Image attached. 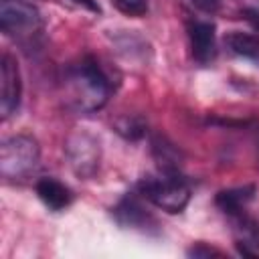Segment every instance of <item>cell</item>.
Wrapping results in <instances>:
<instances>
[{
    "label": "cell",
    "instance_id": "7c38bea8",
    "mask_svg": "<svg viewBox=\"0 0 259 259\" xmlns=\"http://www.w3.org/2000/svg\"><path fill=\"white\" fill-rule=\"evenodd\" d=\"M225 45L233 55L243 57V59L253 61L255 65H259V34L231 30L225 36Z\"/></svg>",
    "mask_w": 259,
    "mask_h": 259
},
{
    "label": "cell",
    "instance_id": "e0dca14e",
    "mask_svg": "<svg viewBox=\"0 0 259 259\" xmlns=\"http://www.w3.org/2000/svg\"><path fill=\"white\" fill-rule=\"evenodd\" d=\"M243 18L251 24V28L259 34V8H243Z\"/></svg>",
    "mask_w": 259,
    "mask_h": 259
},
{
    "label": "cell",
    "instance_id": "4fadbf2b",
    "mask_svg": "<svg viewBox=\"0 0 259 259\" xmlns=\"http://www.w3.org/2000/svg\"><path fill=\"white\" fill-rule=\"evenodd\" d=\"M152 154H154L160 170H178L180 160H182L180 150L162 136H156L152 140Z\"/></svg>",
    "mask_w": 259,
    "mask_h": 259
},
{
    "label": "cell",
    "instance_id": "9c48e42d",
    "mask_svg": "<svg viewBox=\"0 0 259 259\" xmlns=\"http://www.w3.org/2000/svg\"><path fill=\"white\" fill-rule=\"evenodd\" d=\"M229 219L237 251L245 257H259V223L247 210H239Z\"/></svg>",
    "mask_w": 259,
    "mask_h": 259
},
{
    "label": "cell",
    "instance_id": "ffe728a7",
    "mask_svg": "<svg viewBox=\"0 0 259 259\" xmlns=\"http://www.w3.org/2000/svg\"><path fill=\"white\" fill-rule=\"evenodd\" d=\"M255 144H257V156H259V130H257V134H255Z\"/></svg>",
    "mask_w": 259,
    "mask_h": 259
},
{
    "label": "cell",
    "instance_id": "9a60e30c",
    "mask_svg": "<svg viewBox=\"0 0 259 259\" xmlns=\"http://www.w3.org/2000/svg\"><path fill=\"white\" fill-rule=\"evenodd\" d=\"M115 8L125 16H144L148 12V0H113Z\"/></svg>",
    "mask_w": 259,
    "mask_h": 259
},
{
    "label": "cell",
    "instance_id": "2e32d148",
    "mask_svg": "<svg viewBox=\"0 0 259 259\" xmlns=\"http://www.w3.org/2000/svg\"><path fill=\"white\" fill-rule=\"evenodd\" d=\"M188 257H225V253L217 247H210L206 243H194L188 251H186Z\"/></svg>",
    "mask_w": 259,
    "mask_h": 259
},
{
    "label": "cell",
    "instance_id": "8992f818",
    "mask_svg": "<svg viewBox=\"0 0 259 259\" xmlns=\"http://www.w3.org/2000/svg\"><path fill=\"white\" fill-rule=\"evenodd\" d=\"M113 219L123 229H132L144 235H160V223L142 202V194H125L113 206Z\"/></svg>",
    "mask_w": 259,
    "mask_h": 259
},
{
    "label": "cell",
    "instance_id": "ac0fdd59",
    "mask_svg": "<svg viewBox=\"0 0 259 259\" xmlns=\"http://www.w3.org/2000/svg\"><path fill=\"white\" fill-rule=\"evenodd\" d=\"M192 4L202 12H214L221 4V0H192Z\"/></svg>",
    "mask_w": 259,
    "mask_h": 259
},
{
    "label": "cell",
    "instance_id": "52a82bcc",
    "mask_svg": "<svg viewBox=\"0 0 259 259\" xmlns=\"http://www.w3.org/2000/svg\"><path fill=\"white\" fill-rule=\"evenodd\" d=\"M22 99V79L16 57L8 51L0 57V113L2 117H10L18 111Z\"/></svg>",
    "mask_w": 259,
    "mask_h": 259
},
{
    "label": "cell",
    "instance_id": "d6986e66",
    "mask_svg": "<svg viewBox=\"0 0 259 259\" xmlns=\"http://www.w3.org/2000/svg\"><path fill=\"white\" fill-rule=\"evenodd\" d=\"M77 4H81V6H85L87 10H91V12H101V8H99V4L95 2V0H75Z\"/></svg>",
    "mask_w": 259,
    "mask_h": 259
},
{
    "label": "cell",
    "instance_id": "3957f363",
    "mask_svg": "<svg viewBox=\"0 0 259 259\" xmlns=\"http://www.w3.org/2000/svg\"><path fill=\"white\" fill-rule=\"evenodd\" d=\"M0 28L24 49L38 47L45 30L38 8L26 0H0Z\"/></svg>",
    "mask_w": 259,
    "mask_h": 259
},
{
    "label": "cell",
    "instance_id": "5bb4252c",
    "mask_svg": "<svg viewBox=\"0 0 259 259\" xmlns=\"http://www.w3.org/2000/svg\"><path fill=\"white\" fill-rule=\"evenodd\" d=\"M115 132L121 134L127 140H138V138H142L146 134V123L140 117L123 115V117L115 119Z\"/></svg>",
    "mask_w": 259,
    "mask_h": 259
},
{
    "label": "cell",
    "instance_id": "ba28073f",
    "mask_svg": "<svg viewBox=\"0 0 259 259\" xmlns=\"http://www.w3.org/2000/svg\"><path fill=\"white\" fill-rule=\"evenodd\" d=\"M188 40H190V51L194 61L200 65H208L217 57V34H214V24L208 20H188L186 24Z\"/></svg>",
    "mask_w": 259,
    "mask_h": 259
},
{
    "label": "cell",
    "instance_id": "277c9868",
    "mask_svg": "<svg viewBox=\"0 0 259 259\" xmlns=\"http://www.w3.org/2000/svg\"><path fill=\"white\" fill-rule=\"evenodd\" d=\"M40 160L38 142L32 136H10L0 146V174L6 180H24L36 168Z\"/></svg>",
    "mask_w": 259,
    "mask_h": 259
},
{
    "label": "cell",
    "instance_id": "30bf717a",
    "mask_svg": "<svg viewBox=\"0 0 259 259\" xmlns=\"http://www.w3.org/2000/svg\"><path fill=\"white\" fill-rule=\"evenodd\" d=\"M36 194L42 200V204L47 208H51V210H63L73 200L71 190L63 182H59L57 178H51V176L38 178V182H36Z\"/></svg>",
    "mask_w": 259,
    "mask_h": 259
},
{
    "label": "cell",
    "instance_id": "8fae6325",
    "mask_svg": "<svg viewBox=\"0 0 259 259\" xmlns=\"http://www.w3.org/2000/svg\"><path fill=\"white\" fill-rule=\"evenodd\" d=\"M255 184H243V186H235V188H227V190H221L214 198L217 206L227 214H235L239 210H245L247 204L255 198Z\"/></svg>",
    "mask_w": 259,
    "mask_h": 259
},
{
    "label": "cell",
    "instance_id": "7a4b0ae2",
    "mask_svg": "<svg viewBox=\"0 0 259 259\" xmlns=\"http://www.w3.org/2000/svg\"><path fill=\"white\" fill-rule=\"evenodd\" d=\"M142 198L166 212H182L190 200V186L178 170H158L138 182Z\"/></svg>",
    "mask_w": 259,
    "mask_h": 259
},
{
    "label": "cell",
    "instance_id": "6da1fadb",
    "mask_svg": "<svg viewBox=\"0 0 259 259\" xmlns=\"http://www.w3.org/2000/svg\"><path fill=\"white\" fill-rule=\"evenodd\" d=\"M63 89L67 107L91 113L107 103L113 91V81L97 57L85 55L65 69Z\"/></svg>",
    "mask_w": 259,
    "mask_h": 259
},
{
    "label": "cell",
    "instance_id": "5b68a950",
    "mask_svg": "<svg viewBox=\"0 0 259 259\" xmlns=\"http://www.w3.org/2000/svg\"><path fill=\"white\" fill-rule=\"evenodd\" d=\"M65 152L77 176L91 178L97 172L99 160H101V146H99V140L89 132H83V130L73 132L67 140Z\"/></svg>",
    "mask_w": 259,
    "mask_h": 259
}]
</instances>
